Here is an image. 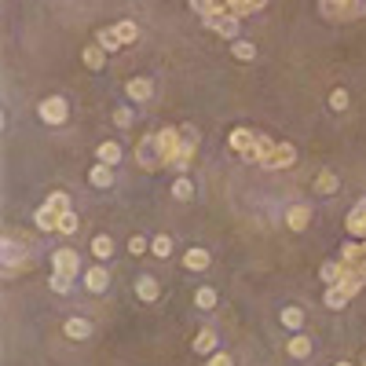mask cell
Segmentation results:
<instances>
[{"label":"cell","mask_w":366,"mask_h":366,"mask_svg":"<svg viewBox=\"0 0 366 366\" xmlns=\"http://www.w3.org/2000/svg\"><path fill=\"white\" fill-rule=\"evenodd\" d=\"M216 348H220V337H216V330H213V326H205V330H202V333L191 341V351H202V356H213Z\"/></svg>","instance_id":"obj_13"},{"label":"cell","mask_w":366,"mask_h":366,"mask_svg":"<svg viewBox=\"0 0 366 366\" xmlns=\"http://www.w3.org/2000/svg\"><path fill=\"white\" fill-rule=\"evenodd\" d=\"M183 268H187V271H205L209 268V253L202 250V245H194V250L183 253Z\"/></svg>","instance_id":"obj_20"},{"label":"cell","mask_w":366,"mask_h":366,"mask_svg":"<svg viewBox=\"0 0 366 366\" xmlns=\"http://www.w3.org/2000/svg\"><path fill=\"white\" fill-rule=\"evenodd\" d=\"M205 366H234V356H231V351H213V356H209V363Z\"/></svg>","instance_id":"obj_40"},{"label":"cell","mask_w":366,"mask_h":366,"mask_svg":"<svg viewBox=\"0 0 366 366\" xmlns=\"http://www.w3.org/2000/svg\"><path fill=\"white\" fill-rule=\"evenodd\" d=\"M293 162H297V147L279 143V150H274V158H271V168H290Z\"/></svg>","instance_id":"obj_22"},{"label":"cell","mask_w":366,"mask_h":366,"mask_svg":"<svg viewBox=\"0 0 366 366\" xmlns=\"http://www.w3.org/2000/svg\"><path fill=\"white\" fill-rule=\"evenodd\" d=\"M286 351H290V356H293V359H308V356H311V341H308V337H304V333H297V337H293V341H290V345H286Z\"/></svg>","instance_id":"obj_31"},{"label":"cell","mask_w":366,"mask_h":366,"mask_svg":"<svg viewBox=\"0 0 366 366\" xmlns=\"http://www.w3.org/2000/svg\"><path fill=\"white\" fill-rule=\"evenodd\" d=\"M81 59H85L88 70H103V62H107V51H103L99 44H88V48L81 51Z\"/></svg>","instance_id":"obj_28"},{"label":"cell","mask_w":366,"mask_h":366,"mask_svg":"<svg viewBox=\"0 0 366 366\" xmlns=\"http://www.w3.org/2000/svg\"><path fill=\"white\" fill-rule=\"evenodd\" d=\"M231 51H234V59H242V62H250V59H256V48L250 44V41H231Z\"/></svg>","instance_id":"obj_33"},{"label":"cell","mask_w":366,"mask_h":366,"mask_svg":"<svg viewBox=\"0 0 366 366\" xmlns=\"http://www.w3.org/2000/svg\"><path fill=\"white\" fill-rule=\"evenodd\" d=\"M322 304L330 308V311H341L345 304H348V297L337 290V286H326V293H322Z\"/></svg>","instance_id":"obj_32"},{"label":"cell","mask_w":366,"mask_h":366,"mask_svg":"<svg viewBox=\"0 0 366 366\" xmlns=\"http://www.w3.org/2000/svg\"><path fill=\"white\" fill-rule=\"evenodd\" d=\"M88 183L92 187H114V165H103V162H96L92 165V173H88Z\"/></svg>","instance_id":"obj_16"},{"label":"cell","mask_w":366,"mask_h":366,"mask_svg":"<svg viewBox=\"0 0 366 366\" xmlns=\"http://www.w3.org/2000/svg\"><path fill=\"white\" fill-rule=\"evenodd\" d=\"M337 187H341V180H337V173H330V168H322V173L315 176V191L319 194H337Z\"/></svg>","instance_id":"obj_26"},{"label":"cell","mask_w":366,"mask_h":366,"mask_svg":"<svg viewBox=\"0 0 366 366\" xmlns=\"http://www.w3.org/2000/svg\"><path fill=\"white\" fill-rule=\"evenodd\" d=\"M92 253H96V260H110L114 238H110V234H96V238H92Z\"/></svg>","instance_id":"obj_30"},{"label":"cell","mask_w":366,"mask_h":366,"mask_svg":"<svg viewBox=\"0 0 366 366\" xmlns=\"http://www.w3.org/2000/svg\"><path fill=\"white\" fill-rule=\"evenodd\" d=\"M330 110H337V114L348 110V88H333L330 92Z\"/></svg>","instance_id":"obj_37"},{"label":"cell","mask_w":366,"mask_h":366,"mask_svg":"<svg viewBox=\"0 0 366 366\" xmlns=\"http://www.w3.org/2000/svg\"><path fill=\"white\" fill-rule=\"evenodd\" d=\"M96 158H99L103 165H117V162L125 158V150L117 147V143H99V147H96Z\"/></svg>","instance_id":"obj_21"},{"label":"cell","mask_w":366,"mask_h":366,"mask_svg":"<svg viewBox=\"0 0 366 366\" xmlns=\"http://www.w3.org/2000/svg\"><path fill=\"white\" fill-rule=\"evenodd\" d=\"M333 366H351V363H348V359H341V363H333Z\"/></svg>","instance_id":"obj_43"},{"label":"cell","mask_w":366,"mask_h":366,"mask_svg":"<svg viewBox=\"0 0 366 366\" xmlns=\"http://www.w3.org/2000/svg\"><path fill=\"white\" fill-rule=\"evenodd\" d=\"M348 234L366 238V198H359L356 205H351V213H348Z\"/></svg>","instance_id":"obj_11"},{"label":"cell","mask_w":366,"mask_h":366,"mask_svg":"<svg viewBox=\"0 0 366 366\" xmlns=\"http://www.w3.org/2000/svg\"><path fill=\"white\" fill-rule=\"evenodd\" d=\"M150 253L165 260L168 253H173V238H168V234H158V238H150Z\"/></svg>","instance_id":"obj_34"},{"label":"cell","mask_w":366,"mask_h":366,"mask_svg":"<svg viewBox=\"0 0 366 366\" xmlns=\"http://www.w3.org/2000/svg\"><path fill=\"white\" fill-rule=\"evenodd\" d=\"M37 114H41L44 125H62L70 117V103L62 96H44L41 103H37Z\"/></svg>","instance_id":"obj_3"},{"label":"cell","mask_w":366,"mask_h":366,"mask_svg":"<svg viewBox=\"0 0 366 366\" xmlns=\"http://www.w3.org/2000/svg\"><path fill=\"white\" fill-rule=\"evenodd\" d=\"M62 333H67L70 341H88V337H92V322L81 319V315H70L67 322H62Z\"/></svg>","instance_id":"obj_12"},{"label":"cell","mask_w":366,"mask_h":366,"mask_svg":"<svg viewBox=\"0 0 366 366\" xmlns=\"http://www.w3.org/2000/svg\"><path fill=\"white\" fill-rule=\"evenodd\" d=\"M51 271L67 274V279H77V274H81V256H77L73 245H59V250L51 253Z\"/></svg>","instance_id":"obj_5"},{"label":"cell","mask_w":366,"mask_h":366,"mask_svg":"<svg viewBox=\"0 0 366 366\" xmlns=\"http://www.w3.org/2000/svg\"><path fill=\"white\" fill-rule=\"evenodd\" d=\"M55 234H77V213H73V209L59 213V231Z\"/></svg>","instance_id":"obj_35"},{"label":"cell","mask_w":366,"mask_h":366,"mask_svg":"<svg viewBox=\"0 0 366 366\" xmlns=\"http://www.w3.org/2000/svg\"><path fill=\"white\" fill-rule=\"evenodd\" d=\"M33 224L41 227L44 234H55V231H59V209L44 202V205H41V209H37V213H33Z\"/></svg>","instance_id":"obj_9"},{"label":"cell","mask_w":366,"mask_h":366,"mask_svg":"<svg viewBox=\"0 0 366 366\" xmlns=\"http://www.w3.org/2000/svg\"><path fill=\"white\" fill-rule=\"evenodd\" d=\"M180 136L191 139V143H198V128H194V125H180Z\"/></svg>","instance_id":"obj_42"},{"label":"cell","mask_w":366,"mask_h":366,"mask_svg":"<svg viewBox=\"0 0 366 366\" xmlns=\"http://www.w3.org/2000/svg\"><path fill=\"white\" fill-rule=\"evenodd\" d=\"M0 253H4V279H11L15 271L26 268V253H22V242L15 234H4V242H0Z\"/></svg>","instance_id":"obj_4"},{"label":"cell","mask_w":366,"mask_h":366,"mask_svg":"<svg viewBox=\"0 0 366 366\" xmlns=\"http://www.w3.org/2000/svg\"><path fill=\"white\" fill-rule=\"evenodd\" d=\"M279 322L286 326V330L300 333V330H304V322H308V319H304V311H300L297 304H290V308H282V311H279Z\"/></svg>","instance_id":"obj_18"},{"label":"cell","mask_w":366,"mask_h":366,"mask_svg":"<svg viewBox=\"0 0 366 366\" xmlns=\"http://www.w3.org/2000/svg\"><path fill=\"white\" fill-rule=\"evenodd\" d=\"M114 125H117V128H128V125H132V110H128V107L114 110Z\"/></svg>","instance_id":"obj_41"},{"label":"cell","mask_w":366,"mask_h":366,"mask_svg":"<svg viewBox=\"0 0 366 366\" xmlns=\"http://www.w3.org/2000/svg\"><path fill=\"white\" fill-rule=\"evenodd\" d=\"M341 274H345V260H326V264L319 268V279H322L326 286H333Z\"/></svg>","instance_id":"obj_25"},{"label":"cell","mask_w":366,"mask_h":366,"mask_svg":"<svg viewBox=\"0 0 366 366\" xmlns=\"http://www.w3.org/2000/svg\"><path fill=\"white\" fill-rule=\"evenodd\" d=\"M173 198H176V202H191V198H194V183H191L187 173L173 180Z\"/></svg>","instance_id":"obj_24"},{"label":"cell","mask_w":366,"mask_h":366,"mask_svg":"<svg viewBox=\"0 0 366 366\" xmlns=\"http://www.w3.org/2000/svg\"><path fill=\"white\" fill-rule=\"evenodd\" d=\"M194 304H198L202 311H213L220 304V293L213 290V286H202V290H194Z\"/></svg>","instance_id":"obj_23"},{"label":"cell","mask_w":366,"mask_h":366,"mask_svg":"<svg viewBox=\"0 0 366 366\" xmlns=\"http://www.w3.org/2000/svg\"><path fill=\"white\" fill-rule=\"evenodd\" d=\"M125 96L132 99V103H147L154 96V85H150V77H132V81L125 85Z\"/></svg>","instance_id":"obj_10"},{"label":"cell","mask_w":366,"mask_h":366,"mask_svg":"<svg viewBox=\"0 0 366 366\" xmlns=\"http://www.w3.org/2000/svg\"><path fill=\"white\" fill-rule=\"evenodd\" d=\"M154 139H158L162 168H176L180 154H183V136H180V125H162V132H154Z\"/></svg>","instance_id":"obj_1"},{"label":"cell","mask_w":366,"mask_h":366,"mask_svg":"<svg viewBox=\"0 0 366 366\" xmlns=\"http://www.w3.org/2000/svg\"><path fill=\"white\" fill-rule=\"evenodd\" d=\"M308 224H311V205H290V213H286V227L304 231Z\"/></svg>","instance_id":"obj_14"},{"label":"cell","mask_w":366,"mask_h":366,"mask_svg":"<svg viewBox=\"0 0 366 366\" xmlns=\"http://www.w3.org/2000/svg\"><path fill=\"white\" fill-rule=\"evenodd\" d=\"M48 205H55L59 213H67V209H70V194L67 191H51L48 194Z\"/></svg>","instance_id":"obj_38"},{"label":"cell","mask_w":366,"mask_h":366,"mask_svg":"<svg viewBox=\"0 0 366 366\" xmlns=\"http://www.w3.org/2000/svg\"><path fill=\"white\" fill-rule=\"evenodd\" d=\"M85 286H88V293H107V286H110V271L103 268V264H92L85 271Z\"/></svg>","instance_id":"obj_8"},{"label":"cell","mask_w":366,"mask_h":366,"mask_svg":"<svg viewBox=\"0 0 366 366\" xmlns=\"http://www.w3.org/2000/svg\"><path fill=\"white\" fill-rule=\"evenodd\" d=\"M136 293H139V300H158L162 297V286H158V279H154V274H143V279L136 282Z\"/></svg>","instance_id":"obj_19"},{"label":"cell","mask_w":366,"mask_h":366,"mask_svg":"<svg viewBox=\"0 0 366 366\" xmlns=\"http://www.w3.org/2000/svg\"><path fill=\"white\" fill-rule=\"evenodd\" d=\"M51 290H55L59 297H67L73 290V279H67V274H59V271H51Z\"/></svg>","instance_id":"obj_36"},{"label":"cell","mask_w":366,"mask_h":366,"mask_svg":"<svg viewBox=\"0 0 366 366\" xmlns=\"http://www.w3.org/2000/svg\"><path fill=\"white\" fill-rule=\"evenodd\" d=\"M96 44H99L103 51H107V55H110V51H117V48H125V44H121V37H117V30H114V26H110V30H99V33H96Z\"/></svg>","instance_id":"obj_27"},{"label":"cell","mask_w":366,"mask_h":366,"mask_svg":"<svg viewBox=\"0 0 366 366\" xmlns=\"http://www.w3.org/2000/svg\"><path fill=\"white\" fill-rule=\"evenodd\" d=\"M147 250H150V242L143 238V234H132V238H128V253H132V256H143Z\"/></svg>","instance_id":"obj_39"},{"label":"cell","mask_w":366,"mask_h":366,"mask_svg":"<svg viewBox=\"0 0 366 366\" xmlns=\"http://www.w3.org/2000/svg\"><path fill=\"white\" fill-rule=\"evenodd\" d=\"M238 22H242V19L224 15V19L209 22V30H213V33H220V37H224V41H238Z\"/></svg>","instance_id":"obj_15"},{"label":"cell","mask_w":366,"mask_h":366,"mask_svg":"<svg viewBox=\"0 0 366 366\" xmlns=\"http://www.w3.org/2000/svg\"><path fill=\"white\" fill-rule=\"evenodd\" d=\"M253 143H256V132H250V128H234L231 139H227V147L234 154H245V150H253Z\"/></svg>","instance_id":"obj_17"},{"label":"cell","mask_w":366,"mask_h":366,"mask_svg":"<svg viewBox=\"0 0 366 366\" xmlns=\"http://www.w3.org/2000/svg\"><path fill=\"white\" fill-rule=\"evenodd\" d=\"M114 30H117V37H121V44H136V41H139V26H136L132 19H121Z\"/></svg>","instance_id":"obj_29"},{"label":"cell","mask_w":366,"mask_h":366,"mask_svg":"<svg viewBox=\"0 0 366 366\" xmlns=\"http://www.w3.org/2000/svg\"><path fill=\"white\" fill-rule=\"evenodd\" d=\"M136 162H139V168H147V173H154V168H162L158 139H154V136H143V139H139V147H136Z\"/></svg>","instance_id":"obj_6"},{"label":"cell","mask_w":366,"mask_h":366,"mask_svg":"<svg viewBox=\"0 0 366 366\" xmlns=\"http://www.w3.org/2000/svg\"><path fill=\"white\" fill-rule=\"evenodd\" d=\"M363 11H366V0H322V15L333 19V22L359 19Z\"/></svg>","instance_id":"obj_2"},{"label":"cell","mask_w":366,"mask_h":366,"mask_svg":"<svg viewBox=\"0 0 366 366\" xmlns=\"http://www.w3.org/2000/svg\"><path fill=\"white\" fill-rule=\"evenodd\" d=\"M363 366H366V356H363Z\"/></svg>","instance_id":"obj_44"},{"label":"cell","mask_w":366,"mask_h":366,"mask_svg":"<svg viewBox=\"0 0 366 366\" xmlns=\"http://www.w3.org/2000/svg\"><path fill=\"white\" fill-rule=\"evenodd\" d=\"M274 150H279V143H274V139H268V136H256L253 150H245L242 158H245V162H256V165H264V168H271Z\"/></svg>","instance_id":"obj_7"}]
</instances>
